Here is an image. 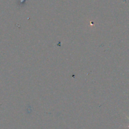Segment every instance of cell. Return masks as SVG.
<instances>
[{
  "mask_svg": "<svg viewBox=\"0 0 129 129\" xmlns=\"http://www.w3.org/2000/svg\"><path fill=\"white\" fill-rule=\"evenodd\" d=\"M126 117H127V118H128V119H129V117H127V116H126Z\"/></svg>",
  "mask_w": 129,
  "mask_h": 129,
  "instance_id": "obj_1",
  "label": "cell"
}]
</instances>
